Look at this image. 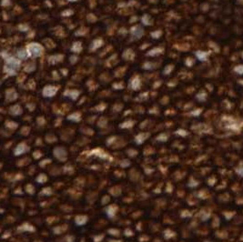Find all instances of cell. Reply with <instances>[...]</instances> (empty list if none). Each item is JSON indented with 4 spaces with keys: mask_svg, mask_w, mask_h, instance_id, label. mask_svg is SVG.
Segmentation results:
<instances>
[{
    "mask_svg": "<svg viewBox=\"0 0 243 242\" xmlns=\"http://www.w3.org/2000/svg\"><path fill=\"white\" fill-rule=\"evenodd\" d=\"M115 210H116V208H115V207H109L108 209H107L108 216H109V217H113L114 214H115Z\"/></svg>",
    "mask_w": 243,
    "mask_h": 242,
    "instance_id": "cell-5",
    "label": "cell"
},
{
    "mask_svg": "<svg viewBox=\"0 0 243 242\" xmlns=\"http://www.w3.org/2000/svg\"><path fill=\"white\" fill-rule=\"evenodd\" d=\"M55 155H56V157L58 158L59 159H63V158H61V157H66L67 156V152L65 151L64 149L62 148H57V149H55Z\"/></svg>",
    "mask_w": 243,
    "mask_h": 242,
    "instance_id": "cell-3",
    "label": "cell"
},
{
    "mask_svg": "<svg viewBox=\"0 0 243 242\" xmlns=\"http://www.w3.org/2000/svg\"><path fill=\"white\" fill-rule=\"evenodd\" d=\"M28 49H29L28 53L32 57H38L42 52V47H40L39 45L36 44H31L30 46H28Z\"/></svg>",
    "mask_w": 243,
    "mask_h": 242,
    "instance_id": "cell-1",
    "label": "cell"
},
{
    "mask_svg": "<svg viewBox=\"0 0 243 242\" xmlns=\"http://www.w3.org/2000/svg\"><path fill=\"white\" fill-rule=\"evenodd\" d=\"M86 217H77V219H76V222H77V224H78V225H83V224H85L86 223V219H84L83 220V219H85Z\"/></svg>",
    "mask_w": 243,
    "mask_h": 242,
    "instance_id": "cell-4",
    "label": "cell"
},
{
    "mask_svg": "<svg viewBox=\"0 0 243 242\" xmlns=\"http://www.w3.org/2000/svg\"><path fill=\"white\" fill-rule=\"evenodd\" d=\"M27 147H26V145L24 144H19L18 146H17V148L15 149V151H14V153H15V155L16 156H19V155H21V154H23V153H25V152L27 151Z\"/></svg>",
    "mask_w": 243,
    "mask_h": 242,
    "instance_id": "cell-2",
    "label": "cell"
}]
</instances>
